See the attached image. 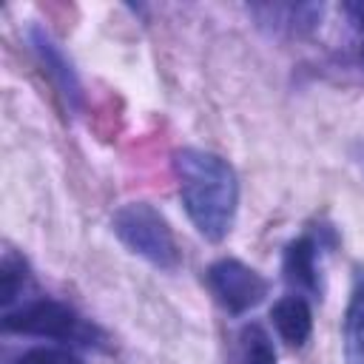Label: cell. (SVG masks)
<instances>
[{
	"label": "cell",
	"instance_id": "cell-1",
	"mask_svg": "<svg viewBox=\"0 0 364 364\" xmlns=\"http://www.w3.org/2000/svg\"><path fill=\"white\" fill-rule=\"evenodd\" d=\"M173 171L193 228L208 242L225 239L239 205V182L233 168L210 151L182 148L173 154Z\"/></svg>",
	"mask_w": 364,
	"mask_h": 364
},
{
	"label": "cell",
	"instance_id": "cell-2",
	"mask_svg": "<svg viewBox=\"0 0 364 364\" xmlns=\"http://www.w3.org/2000/svg\"><path fill=\"white\" fill-rule=\"evenodd\" d=\"M114 233L131 253L142 256L154 267L173 270L179 264V247H176L173 230L165 222V216L148 202L122 205L114 213Z\"/></svg>",
	"mask_w": 364,
	"mask_h": 364
},
{
	"label": "cell",
	"instance_id": "cell-3",
	"mask_svg": "<svg viewBox=\"0 0 364 364\" xmlns=\"http://www.w3.org/2000/svg\"><path fill=\"white\" fill-rule=\"evenodd\" d=\"M3 330L9 333H23V336H37V338H54V341H74V344H97L100 330L88 324L74 307L54 301V299H31L23 301L17 310H6L3 316Z\"/></svg>",
	"mask_w": 364,
	"mask_h": 364
},
{
	"label": "cell",
	"instance_id": "cell-4",
	"mask_svg": "<svg viewBox=\"0 0 364 364\" xmlns=\"http://www.w3.org/2000/svg\"><path fill=\"white\" fill-rule=\"evenodd\" d=\"M208 287L216 296V301L239 316L247 313L250 307H256L264 296H267V282L262 273H256L253 267H247L239 259H219L208 267Z\"/></svg>",
	"mask_w": 364,
	"mask_h": 364
},
{
	"label": "cell",
	"instance_id": "cell-5",
	"mask_svg": "<svg viewBox=\"0 0 364 364\" xmlns=\"http://www.w3.org/2000/svg\"><path fill=\"white\" fill-rule=\"evenodd\" d=\"M270 318H273V327H276V333L282 336L284 344L301 347V344L310 338V330H313V310H310V304H307L304 296H299V293L282 296V299L273 304Z\"/></svg>",
	"mask_w": 364,
	"mask_h": 364
},
{
	"label": "cell",
	"instance_id": "cell-6",
	"mask_svg": "<svg viewBox=\"0 0 364 364\" xmlns=\"http://www.w3.org/2000/svg\"><path fill=\"white\" fill-rule=\"evenodd\" d=\"M341 338H344V361L364 364V267H358L353 279L350 301L341 321Z\"/></svg>",
	"mask_w": 364,
	"mask_h": 364
},
{
	"label": "cell",
	"instance_id": "cell-7",
	"mask_svg": "<svg viewBox=\"0 0 364 364\" xmlns=\"http://www.w3.org/2000/svg\"><path fill=\"white\" fill-rule=\"evenodd\" d=\"M284 279L304 293H318V264H316V242L301 236L284 247Z\"/></svg>",
	"mask_w": 364,
	"mask_h": 364
},
{
	"label": "cell",
	"instance_id": "cell-8",
	"mask_svg": "<svg viewBox=\"0 0 364 364\" xmlns=\"http://www.w3.org/2000/svg\"><path fill=\"white\" fill-rule=\"evenodd\" d=\"M31 46H34L40 63L46 65V71L51 74V80L57 82V88H60L71 102H77V100H80V82H77V74H74L71 63H68L65 54L60 51V46H57L43 28H31Z\"/></svg>",
	"mask_w": 364,
	"mask_h": 364
},
{
	"label": "cell",
	"instance_id": "cell-9",
	"mask_svg": "<svg viewBox=\"0 0 364 364\" xmlns=\"http://www.w3.org/2000/svg\"><path fill=\"white\" fill-rule=\"evenodd\" d=\"M256 14H267L262 23H276V28L287 31H307L321 20V6H262L253 9Z\"/></svg>",
	"mask_w": 364,
	"mask_h": 364
},
{
	"label": "cell",
	"instance_id": "cell-10",
	"mask_svg": "<svg viewBox=\"0 0 364 364\" xmlns=\"http://www.w3.org/2000/svg\"><path fill=\"white\" fill-rule=\"evenodd\" d=\"M26 279H28L26 262L17 259L14 253H6L3 256V264H0V301H3V307H9L23 293Z\"/></svg>",
	"mask_w": 364,
	"mask_h": 364
},
{
	"label": "cell",
	"instance_id": "cell-11",
	"mask_svg": "<svg viewBox=\"0 0 364 364\" xmlns=\"http://www.w3.org/2000/svg\"><path fill=\"white\" fill-rule=\"evenodd\" d=\"M242 338H245V364H276V350L270 344V336L259 324H250Z\"/></svg>",
	"mask_w": 364,
	"mask_h": 364
},
{
	"label": "cell",
	"instance_id": "cell-12",
	"mask_svg": "<svg viewBox=\"0 0 364 364\" xmlns=\"http://www.w3.org/2000/svg\"><path fill=\"white\" fill-rule=\"evenodd\" d=\"M17 364H82L71 350H60V347H31L26 350Z\"/></svg>",
	"mask_w": 364,
	"mask_h": 364
},
{
	"label": "cell",
	"instance_id": "cell-13",
	"mask_svg": "<svg viewBox=\"0 0 364 364\" xmlns=\"http://www.w3.org/2000/svg\"><path fill=\"white\" fill-rule=\"evenodd\" d=\"M344 11L350 14V20H353V26L364 31V3H350V6H344Z\"/></svg>",
	"mask_w": 364,
	"mask_h": 364
},
{
	"label": "cell",
	"instance_id": "cell-14",
	"mask_svg": "<svg viewBox=\"0 0 364 364\" xmlns=\"http://www.w3.org/2000/svg\"><path fill=\"white\" fill-rule=\"evenodd\" d=\"M358 54H361V63H364V40H361V48H358Z\"/></svg>",
	"mask_w": 364,
	"mask_h": 364
}]
</instances>
